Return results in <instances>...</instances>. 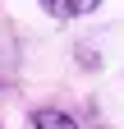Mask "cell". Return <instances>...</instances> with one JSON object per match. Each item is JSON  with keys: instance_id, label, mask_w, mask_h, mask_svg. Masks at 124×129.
Returning a JSON list of instances; mask_svg holds the SVG:
<instances>
[{"instance_id": "1", "label": "cell", "mask_w": 124, "mask_h": 129, "mask_svg": "<svg viewBox=\"0 0 124 129\" xmlns=\"http://www.w3.org/2000/svg\"><path fill=\"white\" fill-rule=\"evenodd\" d=\"M41 5L51 9L55 19H83V14H92L101 0H41Z\"/></svg>"}, {"instance_id": "2", "label": "cell", "mask_w": 124, "mask_h": 129, "mask_svg": "<svg viewBox=\"0 0 124 129\" xmlns=\"http://www.w3.org/2000/svg\"><path fill=\"white\" fill-rule=\"evenodd\" d=\"M28 124H32V129H78V120H74V115L51 111V106H46V111H32V115H28Z\"/></svg>"}]
</instances>
